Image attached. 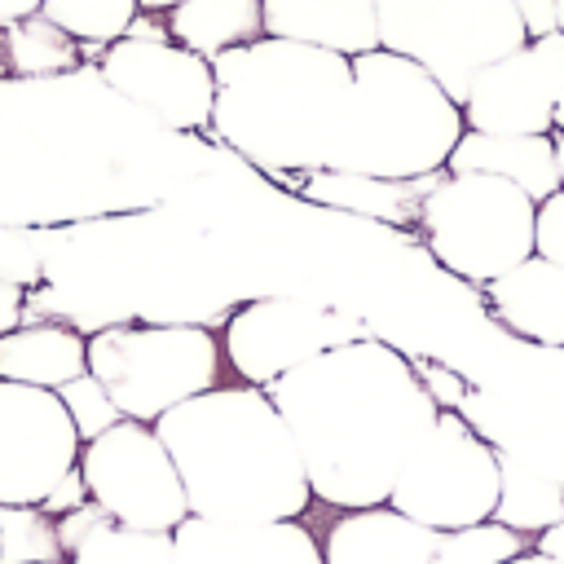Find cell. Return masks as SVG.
<instances>
[{
    "label": "cell",
    "instance_id": "836d02e7",
    "mask_svg": "<svg viewBox=\"0 0 564 564\" xmlns=\"http://www.w3.org/2000/svg\"><path fill=\"white\" fill-rule=\"evenodd\" d=\"M22 322H26V291L0 282V335H9Z\"/></svg>",
    "mask_w": 564,
    "mask_h": 564
},
{
    "label": "cell",
    "instance_id": "484cf974",
    "mask_svg": "<svg viewBox=\"0 0 564 564\" xmlns=\"http://www.w3.org/2000/svg\"><path fill=\"white\" fill-rule=\"evenodd\" d=\"M66 564H176V551H172V533L110 524L93 533Z\"/></svg>",
    "mask_w": 564,
    "mask_h": 564
},
{
    "label": "cell",
    "instance_id": "ab89813d",
    "mask_svg": "<svg viewBox=\"0 0 564 564\" xmlns=\"http://www.w3.org/2000/svg\"><path fill=\"white\" fill-rule=\"evenodd\" d=\"M555 167H560V185H564V137H555Z\"/></svg>",
    "mask_w": 564,
    "mask_h": 564
},
{
    "label": "cell",
    "instance_id": "ffe728a7",
    "mask_svg": "<svg viewBox=\"0 0 564 564\" xmlns=\"http://www.w3.org/2000/svg\"><path fill=\"white\" fill-rule=\"evenodd\" d=\"M441 176V172H436ZM436 176H419V181H383V176H357V172H335V167H317L304 172L300 194L352 216H370V220H388V225H419V207L423 194L436 185Z\"/></svg>",
    "mask_w": 564,
    "mask_h": 564
},
{
    "label": "cell",
    "instance_id": "30bf717a",
    "mask_svg": "<svg viewBox=\"0 0 564 564\" xmlns=\"http://www.w3.org/2000/svg\"><path fill=\"white\" fill-rule=\"evenodd\" d=\"M97 70L119 97L141 106L154 123L176 132L212 128V101H216L212 62L181 48L167 35V22H159L154 13H137L128 35L106 44Z\"/></svg>",
    "mask_w": 564,
    "mask_h": 564
},
{
    "label": "cell",
    "instance_id": "5b68a950",
    "mask_svg": "<svg viewBox=\"0 0 564 564\" xmlns=\"http://www.w3.org/2000/svg\"><path fill=\"white\" fill-rule=\"evenodd\" d=\"M533 216L538 203L502 176L441 172L423 194L419 229L441 269L489 286L533 256Z\"/></svg>",
    "mask_w": 564,
    "mask_h": 564
},
{
    "label": "cell",
    "instance_id": "52a82bcc",
    "mask_svg": "<svg viewBox=\"0 0 564 564\" xmlns=\"http://www.w3.org/2000/svg\"><path fill=\"white\" fill-rule=\"evenodd\" d=\"M379 48L423 66L454 101L476 70L529 44L516 0H375Z\"/></svg>",
    "mask_w": 564,
    "mask_h": 564
},
{
    "label": "cell",
    "instance_id": "8fae6325",
    "mask_svg": "<svg viewBox=\"0 0 564 564\" xmlns=\"http://www.w3.org/2000/svg\"><path fill=\"white\" fill-rule=\"evenodd\" d=\"M361 322L352 313L300 300V295H264L247 300L225 317L220 357L234 366V375L251 388H269L286 370L361 339Z\"/></svg>",
    "mask_w": 564,
    "mask_h": 564
},
{
    "label": "cell",
    "instance_id": "6da1fadb",
    "mask_svg": "<svg viewBox=\"0 0 564 564\" xmlns=\"http://www.w3.org/2000/svg\"><path fill=\"white\" fill-rule=\"evenodd\" d=\"M264 392L291 427L313 498L339 511L383 507L405 458L441 419L427 379L375 335L286 370Z\"/></svg>",
    "mask_w": 564,
    "mask_h": 564
},
{
    "label": "cell",
    "instance_id": "9c48e42d",
    "mask_svg": "<svg viewBox=\"0 0 564 564\" xmlns=\"http://www.w3.org/2000/svg\"><path fill=\"white\" fill-rule=\"evenodd\" d=\"M79 476H84L88 498L123 529L172 533L189 516L181 476H176L154 423L119 419L101 436L84 441Z\"/></svg>",
    "mask_w": 564,
    "mask_h": 564
},
{
    "label": "cell",
    "instance_id": "3957f363",
    "mask_svg": "<svg viewBox=\"0 0 564 564\" xmlns=\"http://www.w3.org/2000/svg\"><path fill=\"white\" fill-rule=\"evenodd\" d=\"M212 132L264 172L330 167L352 101V62L260 35L212 57Z\"/></svg>",
    "mask_w": 564,
    "mask_h": 564
},
{
    "label": "cell",
    "instance_id": "e575fe53",
    "mask_svg": "<svg viewBox=\"0 0 564 564\" xmlns=\"http://www.w3.org/2000/svg\"><path fill=\"white\" fill-rule=\"evenodd\" d=\"M551 57H555V137H564V35H551Z\"/></svg>",
    "mask_w": 564,
    "mask_h": 564
},
{
    "label": "cell",
    "instance_id": "f1b7e54d",
    "mask_svg": "<svg viewBox=\"0 0 564 564\" xmlns=\"http://www.w3.org/2000/svg\"><path fill=\"white\" fill-rule=\"evenodd\" d=\"M44 234L0 225V282L18 291H35L44 282Z\"/></svg>",
    "mask_w": 564,
    "mask_h": 564
},
{
    "label": "cell",
    "instance_id": "e0dca14e",
    "mask_svg": "<svg viewBox=\"0 0 564 564\" xmlns=\"http://www.w3.org/2000/svg\"><path fill=\"white\" fill-rule=\"evenodd\" d=\"M489 313L520 339L564 348V264L529 256L485 286Z\"/></svg>",
    "mask_w": 564,
    "mask_h": 564
},
{
    "label": "cell",
    "instance_id": "d6986e66",
    "mask_svg": "<svg viewBox=\"0 0 564 564\" xmlns=\"http://www.w3.org/2000/svg\"><path fill=\"white\" fill-rule=\"evenodd\" d=\"M88 370V335L62 322H22L0 335V379L26 388H62Z\"/></svg>",
    "mask_w": 564,
    "mask_h": 564
},
{
    "label": "cell",
    "instance_id": "1f68e13d",
    "mask_svg": "<svg viewBox=\"0 0 564 564\" xmlns=\"http://www.w3.org/2000/svg\"><path fill=\"white\" fill-rule=\"evenodd\" d=\"M84 502H88V489H84V476H79V467H75V471H66V476L57 480V489H53L40 507L57 520V516H70V511H75V507H84Z\"/></svg>",
    "mask_w": 564,
    "mask_h": 564
},
{
    "label": "cell",
    "instance_id": "4316f807",
    "mask_svg": "<svg viewBox=\"0 0 564 564\" xmlns=\"http://www.w3.org/2000/svg\"><path fill=\"white\" fill-rule=\"evenodd\" d=\"M529 546H533L529 538L502 529L498 520H485V524H471V529L441 533V564H507Z\"/></svg>",
    "mask_w": 564,
    "mask_h": 564
},
{
    "label": "cell",
    "instance_id": "f546056e",
    "mask_svg": "<svg viewBox=\"0 0 564 564\" xmlns=\"http://www.w3.org/2000/svg\"><path fill=\"white\" fill-rule=\"evenodd\" d=\"M533 256L564 264V185L538 203V216H533Z\"/></svg>",
    "mask_w": 564,
    "mask_h": 564
},
{
    "label": "cell",
    "instance_id": "2e32d148",
    "mask_svg": "<svg viewBox=\"0 0 564 564\" xmlns=\"http://www.w3.org/2000/svg\"><path fill=\"white\" fill-rule=\"evenodd\" d=\"M264 35L313 44L339 57H361L379 48L375 0H260Z\"/></svg>",
    "mask_w": 564,
    "mask_h": 564
},
{
    "label": "cell",
    "instance_id": "d590c367",
    "mask_svg": "<svg viewBox=\"0 0 564 564\" xmlns=\"http://www.w3.org/2000/svg\"><path fill=\"white\" fill-rule=\"evenodd\" d=\"M533 551H538V555H546V560H555V564H564V516H560L546 533H538V538H533Z\"/></svg>",
    "mask_w": 564,
    "mask_h": 564
},
{
    "label": "cell",
    "instance_id": "ac0fdd59",
    "mask_svg": "<svg viewBox=\"0 0 564 564\" xmlns=\"http://www.w3.org/2000/svg\"><path fill=\"white\" fill-rule=\"evenodd\" d=\"M445 172H480L502 176L516 189H524L533 203L560 189L555 167V132L551 137H498V132H463Z\"/></svg>",
    "mask_w": 564,
    "mask_h": 564
},
{
    "label": "cell",
    "instance_id": "7c38bea8",
    "mask_svg": "<svg viewBox=\"0 0 564 564\" xmlns=\"http://www.w3.org/2000/svg\"><path fill=\"white\" fill-rule=\"evenodd\" d=\"M79 432L53 388L0 379V507H40L79 467Z\"/></svg>",
    "mask_w": 564,
    "mask_h": 564
},
{
    "label": "cell",
    "instance_id": "9a60e30c",
    "mask_svg": "<svg viewBox=\"0 0 564 564\" xmlns=\"http://www.w3.org/2000/svg\"><path fill=\"white\" fill-rule=\"evenodd\" d=\"M326 564H441V529H427L401 511L366 507L330 520L322 538Z\"/></svg>",
    "mask_w": 564,
    "mask_h": 564
},
{
    "label": "cell",
    "instance_id": "4fadbf2b",
    "mask_svg": "<svg viewBox=\"0 0 564 564\" xmlns=\"http://www.w3.org/2000/svg\"><path fill=\"white\" fill-rule=\"evenodd\" d=\"M467 132L498 137H551L555 132V57L551 35L476 70L467 97L458 101Z\"/></svg>",
    "mask_w": 564,
    "mask_h": 564
},
{
    "label": "cell",
    "instance_id": "cb8c5ba5",
    "mask_svg": "<svg viewBox=\"0 0 564 564\" xmlns=\"http://www.w3.org/2000/svg\"><path fill=\"white\" fill-rule=\"evenodd\" d=\"M40 13L57 31H66L75 44L106 48V44L128 35V26H132V18L141 9H137V0H44Z\"/></svg>",
    "mask_w": 564,
    "mask_h": 564
},
{
    "label": "cell",
    "instance_id": "7402d4cb",
    "mask_svg": "<svg viewBox=\"0 0 564 564\" xmlns=\"http://www.w3.org/2000/svg\"><path fill=\"white\" fill-rule=\"evenodd\" d=\"M163 22L181 48H189L207 62L264 35L260 0H185L172 13H163Z\"/></svg>",
    "mask_w": 564,
    "mask_h": 564
},
{
    "label": "cell",
    "instance_id": "60d3db41",
    "mask_svg": "<svg viewBox=\"0 0 564 564\" xmlns=\"http://www.w3.org/2000/svg\"><path fill=\"white\" fill-rule=\"evenodd\" d=\"M555 13H560V35H564V0H555Z\"/></svg>",
    "mask_w": 564,
    "mask_h": 564
},
{
    "label": "cell",
    "instance_id": "8992f818",
    "mask_svg": "<svg viewBox=\"0 0 564 564\" xmlns=\"http://www.w3.org/2000/svg\"><path fill=\"white\" fill-rule=\"evenodd\" d=\"M88 375L123 419L154 423L220 383V339L194 322L101 326L88 335Z\"/></svg>",
    "mask_w": 564,
    "mask_h": 564
},
{
    "label": "cell",
    "instance_id": "7a4b0ae2",
    "mask_svg": "<svg viewBox=\"0 0 564 564\" xmlns=\"http://www.w3.org/2000/svg\"><path fill=\"white\" fill-rule=\"evenodd\" d=\"M154 432L181 476L189 516L269 524L300 520L313 502L291 427L264 388L216 383L154 419Z\"/></svg>",
    "mask_w": 564,
    "mask_h": 564
},
{
    "label": "cell",
    "instance_id": "d4e9b609",
    "mask_svg": "<svg viewBox=\"0 0 564 564\" xmlns=\"http://www.w3.org/2000/svg\"><path fill=\"white\" fill-rule=\"evenodd\" d=\"M0 564H66L57 520L44 507H0Z\"/></svg>",
    "mask_w": 564,
    "mask_h": 564
},
{
    "label": "cell",
    "instance_id": "d6a6232c",
    "mask_svg": "<svg viewBox=\"0 0 564 564\" xmlns=\"http://www.w3.org/2000/svg\"><path fill=\"white\" fill-rule=\"evenodd\" d=\"M516 4H520V22H524L529 40H542V35H555L560 31L555 0H516Z\"/></svg>",
    "mask_w": 564,
    "mask_h": 564
},
{
    "label": "cell",
    "instance_id": "8d00e7d4",
    "mask_svg": "<svg viewBox=\"0 0 564 564\" xmlns=\"http://www.w3.org/2000/svg\"><path fill=\"white\" fill-rule=\"evenodd\" d=\"M44 0H0V26L9 22H22V18H35Z\"/></svg>",
    "mask_w": 564,
    "mask_h": 564
},
{
    "label": "cell",
    "instance_id": "f35d334b",
    "mask_svg": "<svg viewBox=\"0 0 564 564\" xmlns=\"http://www.w3.org/2000/svg\"><path fill=\"white\" fill-rule=\"evenodd\" d=\"M507 564H555V560H546V555H538V551L529 546V551H520V555H516V560H507Z\"/></svg>",
    "mask_w": 564,
    "mask_h": 564
},
{
    "label": "cell",
    "instance_id": "277c9868",
    "mask_svg": "<svg viewBox=\"0 0 564 564\" xmlns=\"http://www.w3.org/2000/svg\"><path fill=\"white\" fill-rule=\"evenodd\" d=\"M467 132L458 101L410 57L370 48L352 57V101L330 167L383 181H419L445 172Z\"/></svg>",
    "mask_w": 564,
    "mask_h": 564
},
{
    "label": "cell",
    "instance_id": "ba28073f",
    "mask_svg": "<svg viewBox=\"0 0 564 564\" xmlns=\"http://www.w3.org/2000/svg\"><path fill=\"white\" fill-rule=\"evenodd\" d=\"M388 507L427 529H471L498 507V445H489L463 414L441 410L432 432L405 458Z\"/></svg>",
    "mask_w": 564,
    "mask_h": 564
},
{
    "label": "cell",
    "instance_id": "5bb4252c",
    "mask_svg": "<svg viewBox=\"0 0 564 564\" xmlns=\"http://www.w3.org/2000/svg\"><path fill=\"white\" fill-rule=\"evenodd\" d=\"M176 564H326L317 538L300 520L225 524L185 516L172 529Z\"/></svg>",
    "mask_w": 564,
    "mask_h": 564
},
{
    "label": "cell",
    "instance_id": "44dd1931",
    "mask_svg": "<svg viewBox=\"0 0 564 564\" xmlns=\"http://www.w3.org/2000/svg\"><path fill=\"white\" fill-rule=\"evenodd\" d=\"M564 516V480L511 449H498V507L494 520L520 538L546 533Z\"/></svg>",
    "mask_w": 564,
    "mask_h": 564
},
{
    "label": "cell",
    "instance_id": "4dcf8cb0",
    "mask_svg": "<svg viewBox=\"0 0 564 564\" xmlns=\"http://www.w3.org/2000/svg\"><path fill=\"white\" fill-rule=\"evenodd\" d=\"M110 524H115V520H110L93 498H88L84 507H75L70 516H57V542H62L66 560H70V555H75L93 533H101V529H110Z\"/></svg>",
    "mask_w": 564,
    "mask_h": 564
},
{
    "label": "cell",
    "instance_id": "603a6c76",
    "mask_svg": "<svg viewBox=\"0 0 564 564\" xmlns=\"http://www.w3.org/2000/svg\"><path fill=\"white\" fill-rule=\"evenodd\" d=\"M75 40L66 31H57L44 13L9 22L4 26V66L13 75H53V70H70L75 66Z\"/></svg>",
    "mask_w": 564,
    "mask_h": 564
},
{
    "label": "cell",
    "instance_id": "74e56055",
    "mask_svg": "<svg viewBox=\"0 0 564 564\" xmlns=\"http://www.w3.org/2000/svg\"><path fill=\"white\" fill-rule=\"evenodd\" d=\"M176 4H185V0H137L141 13H172Z\"/></svg>",
    "mask_w": 564,
    "mask_h": 564
},
{
    "label": "cell",
    "instance_id": "83f0119b",
    "mask_svg": "<svg viewBox=\"0 0 564 564\" xmlns=\"http://www.w3.org/2000/svg\"><path fill=\"white\" fill-rule=\"evenodd\" d=\"M57 397H62V405H66V414H70V423H75V432H79V441H93V436H101L106 427H115L123 414H119V405L110 401V392L84 370L79 379H70V383H62L57 388Z\"/></svg>",
    "mask_w": 564,
    "mask_h": 564
}]
</instances>
